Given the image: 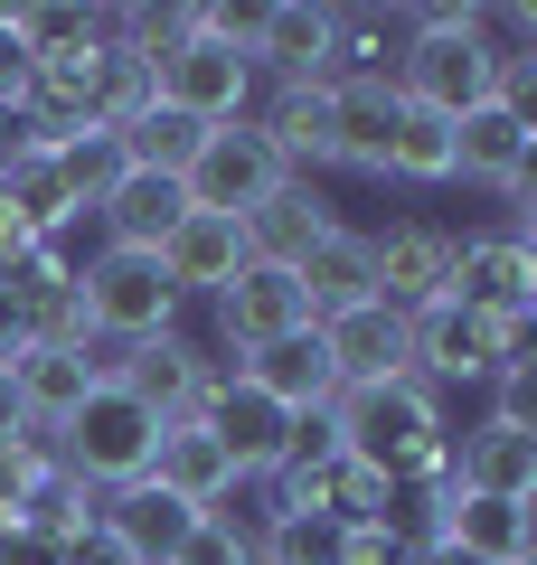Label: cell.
I'll list each match as a JSON object with an SVG mask.
<instances>
[{"mask_svg":"<svg viewBox=\"0 0 537 565\" xmlns=\"http://www.w3.org/2000/svg\"><path fill=\"white\" fill-rule=\"evenodd\" d=\"M397 95L434 122H462L481 104H499V39H491V10H415L397 39Z\"/></svg>","mask_w":537,"mask_h":565,"instance_id":"1","label":"cell"},{"mask_svg":"<svg viewBox=\"0 0 537 565\" xmlns=\"http://www.w3.org/2000/svg\"><path fill=\"white\" fill-rule=\"evenodd\" d=\"M151 104L179 122H245L255 114V66H245V20L236 10H179L170 47L151 57Z\"/></svg>","mask_w":537,"mask_h":565,"instance_id":"2","label":"cell"},{"mask_svg":"<svg viewBox=\"0 0 537 565\" xmlns=\"http://www.w3.org/2000/svg\"><path fill=\"white\" fill-rule=\"evenodd\" d=\"M330 434H339V452H349L358 471H378V481H415V471L443 452V396H434L424 377L339 386Z\"/></svg>","mask_w":537,"mask_h":565,"instance_id":"3","label":"cell"},{"mask_svg":"<svg viewBox=\"0 0 537 565\" xmlns=\"http://www.w3.org/2000/svg\"><path fill=\"white\" fill-rule=\"evenodd\" d=\"M151 444H160V424L141 415L114 377H95V386H85V405L48 434V452H57L95 500H104V490H123V481H151Z\"/></svg>","mask_w":537,"mask_h":565,"instance_id":"4","label":"cell"},{"mask_svg":"<svg viewBox=\"0 0 537 565\" xmlns=\"http://www.w3.org/2000/svg\"><path fill=\"white\" fill-rule=\"evenodd\" d=\"M76 292H85V321H95V349H141V340H170L179 330V292L160 274V255H133V245H95L76 264Z\"/></svg>","mask_w":537,"mask_h":565,"instance_id":"5","label":"cell"},{"mask_svg":"<svg viewBox=\"0 0 537 565\" xmlns=\"http://www.w3.org/2000/svg\"><path fill=\"white\" fill-rule=\"evenodd\" d=\"M283 180H293V170L274 161V141L255 132V114L245 122H208L199 151H189V170H179L189 207H208V217H245V207H264Z\"/></svg>","mask_w":537,"mask_h":565,"instance_id":"6","label":"cell"},{"mask_svg":"<svg viewBox=\"0 0 537 565\" xmlns=\"http://www.w3.org/2000/svg\"><path fill=\"white\" fill-rule=\"evenodd\" d=\"M199 424L227 444L236 481H274V471H283V452H293V434H302V415H283V405L264 396V386L245 377V367H218V386H208Z\"/></svg>","mask_w":537,"mask_h":565,"instance_id":"7","label":"cell"},{"mask_svg":"<svg viewBox=\"0 0 537 565\" xmlns=\"http://www.w3.org/2000/svg\"><path fill=\"white\" fill-rule=\"evenodd\" d=\"M406 340H415V377L424 386H481L499 359H528V330H499V321H481V311H462V302L415 311Z\"/></svg>","mask_w":537,"mask_h":565,"instance_id":"8","label":"cell"},{"mask_svg":"<svg viewBox=\"0 0 537 565\" xmlns=\"http://www.w3.org/2000/svg\"><path fill=\"white\" fill-rule=\"evenodd\" d=\"M104 377H114L151 424H189L208 405V386H218V359L170 330V340H141V349H123V359H104Z\"/></svg>","mask_w":537,"mask_h":565,"instance_id":"9","label":"cell"},{"mask_svg":"<svg viewBox=\"0 0 537 565\" xmlns=\"http://www.w3.org/2000/svg\"><path fill=\"white\" fill-rule=\"evenodd\" d=\"M443 302L481 311V321H499V330H528L537 321V245H518V236H462L453 245V292H443Z\"/></svg>","mask_w":537,"mask_h":565,"instance_id":"10","label":"cell"},{"mask_svg":"<svg viewBox=\"0 0 537 565\" xmlns=\"http://www.w3.org/2000/svg\"><path fill=\"white\" fill-rule=\"evenodd\" d=\"M453 180L499 189L509 207H528V199H537V122L509 114V104L462 114V122H453Z\"/></svg>","mask_w":537,"mask_h":565,"instance_id":"11","label":"cell"},{"mask_svg":"<svg viewBox=\"0 0 537 565\" xmlns=\"http://www.w3.org/2000/svg\"><path fill=\"white\" fill-rule=\"evenodd\" d=\"M293 330H312V302H302V282L283 274V264H245V274L218 292V340L236 349V367L255 359V349L293 340Z\"/></svg>","mask_w":537,"mask_h":565,"instance_id":"12","label":"cell"},{"mask_svg":"<svg viewBox=\"0 0 537 565\" xmlns=\"http://www.w3.org/2000/svg\"><path fill=\"white\" fill-rule=\"evenodd\" d=\"M245 66L274 76V85H320V66H330V10L320 0L245 10Z\"/></svg>","mask_w":537,"mask_h":565,"instance_id":"13","label":"cell"},{"mask_svg":"<svg viewBox=\"0 0 537 565\" xmlns=\"http://www.w3.org/2000/svg\"><path fill=\"white\" fill-rule=\"evenodd\" d=\"M368 255H378V302L406 321L453 292V236L443 226H387V236H368Z\"/></svg>","mask_w":537,"mask_h":565,"instance_id":"14","label":"cell"},{"mask_svg":"<svg viewBox=\"0 0 537 565\" xmlns=\"http://www.w3.org/2000/svg\"><path fill=\"white\" fill-rule=\"evenodd\" d=\"M10 292H20L29 349H95V321H85V292H76V264H66V245H39V255L10 274Z\"/></svg>","mask_w":537,"mask_h":565,"instance_id":"15","label":"cell"},{"mask_svg":"<svg viewBox=\"0 0 537 565\" xmlns=\"http://www.w3.org/2000/svg\"><path fill=\"white\" fill-rule=\"evenodd\" d=\"M320 349H330L339 386H378V377H415V340H406V311L358 302L339 321H320Z\"/></svg>","mask_w":537,"mask_h":565,"instance_id":"16","label":"cell"},{"mask_svg":"<svg viewBox=\"0 0 537 565\" xmlns=\"http://www.w3.org/2000/svg\"><path fill=\"white\" fill-rule=\"evenodd\" d=\"M245 264H255V255H245V226H236V217H208V207H189V217L170 226V245H160V274H170L179 302H189V292L218 302Z\"/></svg>","mask_w":537,"mask_h":565,"instance_id":"17","label":"cell"},{"mask_svg":"<svg viewBox=\"0 0 537 565\" xmlns=\"http://www.w3.org/2000/svg\"><path fill=\"white\" fill-rule=\"evenodd\" d=\"M151 481L170 490L179 509H199V519L236 500V462H227V444L208 434L199 415H189V424H160V444H151Z\"/></svg>","mask_w":537,"mask_h":565,"instance_id":"18","label":"cell"},{"mask_svg":"<svg viewBox=\"0 0 537 565\" xmlns=\"http://www.w3.org/2000/svg\"><path fill=\"white\" fill-rule=\"evenodd\" d=\"M255 132L274 141V161L293 170V180L339 170V114H330V85H274V104L255 114Z\"/></svg>","mask_w":537,"mask_h":565,"instance_id":"19","label":"cell"},{"mask_svg":"<svg viewBox=\"0 0 537 565\" xmlns=\"http://www.w3.org/2000/svg\"><path fill=\"white\" fill-rule=\"evenodd\" d=\"M95 527H104L133 565H170V546L199 527V509H179L160 481H123V490H104V500H95Z\"/></svg>","mask_w":537,"mask_h":565,"instance_id":"20","label":"cell"},{"mask_svg":"<svg viewBox=\"0 0 537 565\" xmlns=\"http://www.w3.org/2000/svg\"><path fill=\"white\" fill-rule=\"evenodd\" d=\"M179 217H189V189H179L170 170H123V180H114V199L95 207L104 245H133V255H160Z\"/></svg>","mask_w":537,"mask_h":565,"instance_id":"21","label":"cell"},{"mask_svg":"<svg viewBox=\"0 0 537 565\" xmlns=\"http://www.w3.org/2000/svg\"><path fill=\"white\" fill-rule=\"evenodd\" d=\"M236 226H245V255H255V264H283V274H293V264L312 255V245L330 236L339 217H330V199H320L312 180H283L274 199H264V207H245Z\"/></svg>","mask_w":537,"mask_h":565,"instance_id":"22","label":"cell"},{"mask_svg":"<svg viewBox=\"0 0 537 565\" xmlns=\"http://www.w3.org/2000/svg\"><path fill=\"white\" fill-rule=\"evenodd\" d=\"M245 377H255L283 415H330L339 405V367H330V349H320V321L293 330V340H274V349H255Z\"/></svg>","mask_w":537,"mask_h":565,"instance_id":"23","label":"cell"},{"mask_svg":"<svg viewBox=\"0 0 537 565\" xmlns=\"http://www.w3.org/2000/svg\"><path fill=\"white\" fill-rule=\"evenodd\" d=\"M424 537L462 546L472 565H528V500H481V490H453V500L434 509Z\"/></svg>","mask_w":537,"mask_h":565,"instance_id":"24","label":"cell"},{"mask_svg":"<svg viewBox=\"0 0 537 565\" xmlns=\"http://www.w3.org/2000/svg\"><path fill=\"white\" fill-rule=\"evenodd\" d=\"M453 471H462V490H481V500H537V434L481 415L453 444Z\"/></svg>","mask_w":537,"mask_h":565,"instance_id":"25","label":"cell"},{"mask_svg":"<svg viewBox=\"0 0 537 565\" xmlns=\"http://www.w3.org/2000/svg\"><path fill=\"white\" fill-rule=\"evenodd\" d=\"M293 282H302V302H312V321H339V311L378 302V255H368V236L330 226V236L293 264Z\"/></svg>","mask_w":537,"mask_h":565,"instance_id":"26","label":"cell"},{"mask_svg":"<svg viewBox=\"0 0 537 565\" xmlns=\"http://www.w3.org/2000/svg\"><path fill=\"white\" fill-rule=\"evenodd\" d=\"M95 377H104L95 349H20V359H10V386H20L29 424H39V444L85 405V386H95Z\"/></svg>","mask_w":537,"mask_h":565,"instance_id":"27","label":"cell"},{"mask_svg":"<svg viewBox=\"0 0 537 565\" xmlns=\"http://www.w3.org/2000/svg\"><path fill=\"white\" fill-rule=\"evenodd\" d=\"M330 114H339V170H368V180H378L387 141H397V122H406L397 76H349V85H330Z\"/></svg>","mask_w":537,"mask_h":565,"instance_id":"28","label":"cell"},{"mask_svg":"<svg viewBox=\"0 0 537 565\" xmlns=\"http://www.w3.org/2000/svg\"><path fill=\"white\" fill-rule=\"evenodd\" d=\"M48 170H57L66 207H76V217H95V207L114 199V180L133 170V151H123V132H104V122H76V132L48 141Z\"/></svg>","mask_w":537,"mask_h":565,"instance_id":"29","label":"cell"},{"mask_svg":"<svg viewBox=\"0 0 537 565\" xmlns=\"http://www.w3.org/2000/svg\"><path fill=\"white\" fill-rule=\"evenodd\" d=\"M76 527H95V490L76 481V471L48 452V471L20 490V509H10V537H39V546H66Z\"/></svg>","mask_w":537,"mask_h":565,"instance_id":"30","label":"cell"},{"mask_svg":"<svg viewBox=\"0 0 537 565\" xmlns=\"http://www.w3.org/2000/svg\"><path fill=\"white\" fill-rule=\"evenodd\" d=\"M349 76H397V20L387 10H330V66H320V85H349Z\"/></svg>","mask_w":537,"mask_h":565,"instance_id":"31","label":"cell"},{"mask_svg":"<svg viewBox=\"0 0 537 565\" xmlns=\"http://www.w3.org/2000/svg\"><path fill=\"white\" fill-rule=\"evenodd\" d=\"M378 180H406V189H443V180H453V122H434V114H415V104H406V122H397V141H387Z\"/></svg>","mask_w":537,"mask_h":565,"instance_id":"32","label":"cell"},{"mask_svg":"<svg viewBox=\"0 0 537 565\" xmlns=\"http://www.w3.org/2000/svg\"><path fill=\"white\" fill-rule=\"evenodd\" d=\"M123 151H133V170H189V151H199V122H179V114H141V122H123Z\"/></svg>","mask_w":537,"mask_h":565,"instance_id":"33","label":"cell"},{"mask_svg":"<svg viewBox=\"0 0 537 565\" xmlns=\"http://www.w3.org/2000/svg\"><path fill=\"white\" fill-rule=\"evenodd\" d=\"M170 565H255V527H236V509H208V519L170 546Z\"/></svg>","mask_w":537,"mask_h":565,"instance_id":"34","label":"cell"},{"mask_svg":"<svg viewBox=\"0 0 537 565\" xmlns=\"http://www.w3.org/2000/svg\"><path fill=\"white\" fill-rule=\"evenodd\" d=\"M481 386H491V415H499V424L537 434V377H528V359H499V367H491Z\"/></svg>","mask_w":537,"mask_h":565,"instance_id":"35","label":"cell"},{"mask_svg":"<svg viewBox=\"0 0 537 565\" xmlns=\"http://www.w3.org/2000/svg\"><path fill=\"white\" fill-rule=\"evenodd\" d=\"M29 76H39V57L20 47V29H10V10H0V122H20V104H29Z\"/></svg>","mask_w":537,"mask_h":565,"instance_id":"36","label":"cell"},{"mask_svg":"<svg viewBox=\"0 0 537 565\" xmlns=\"http://www.w3.org/2000/svg\"><path fill=\"white\" fill-rule=\"evenodd\" d=\"M39 471H48V444H39V434H29V444H10V452H0V527H10V509H20V490L39 481Z\"/></svg>","mask_w":537,"mask_h":565,"instance_id":"37","label":"cell"},{"mask_svg":"<svg viewBox=\"0 0 537 565\" xmlns=\"http://www.w3.org/2000/svg\"><path fill=\"white\" fill-rule=\"evenodd\" d=\"M57 565H133V556H123V546L104 537V527H76V537L57 546Z\"/></svg>","mask_w":537,"mask_h":565,"instance_id":"38","label":"cell"},{"mask_svg":"<svg viewBox=\"0 0 537 565\" xmlns=\"http://www.w3.org/2000/svg\"><path fill=\"white\" fill-rule=\"evenodd\" d=\"M39 424H29V405H20V386H10V367H0V452L10 444H29Z\"/></svg>","mask_w":537,"mask_h":565,"instance_id":"39","label":"cell"},{"mask_svg":"<svg viewBox=\"0 0 537 565\" xmlns=\"http://www.w3.org/2000/svg\"><path fill=\"white\" fill-rule=\"evenodd\" d=\"M29 349V321H20V292H10V282H0V367L20 359Z\"/></svg>","mask_w":537,"mask_h":565,"instance_id":"40","label":"cell"}]
</instances>
